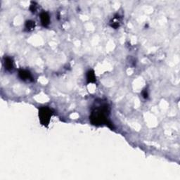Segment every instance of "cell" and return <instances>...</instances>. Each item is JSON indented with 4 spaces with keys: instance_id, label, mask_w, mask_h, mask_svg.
I'll list each match as a JSON object with an SVG mask.
<instances>
[{
    "instance_id": "9c48e42d",
    "label": "cell",
    "mask_w": 180,
    "mask_h": 180,
    "mask_svg": "<svg viewBox=\"0 0 180 180\" xmlns=\"http://www.w3.org/2000/svg\"><path fill=\"white\" fill-rule=\"evenodd\" d=\"M35 3H33V4L30 5V10L32 12H35V10H36V6H35Z\"/></svg>"
},
{
    "instance_id": "ba28073f",
    "label": "cell",
    "mask_w": 180,
    "mask_h": 180,
    "mask_svg": "<svg viewBox=\"0 0 180 180\" xmlns=\"http://www.w3.org/2000/svg\"><path fill=\"white\" fill-rule=\"evenodd\" d=\"M25 27L27 30H33L35 29V21H33V20H27V21H26V23H25Z\"/></svg>"
},
{
    "instance_id": "30bf717a",
    "label": "cell",
    "mask_w": 180,
    "mask_h": 180,
    "mask_svg": "<svg viewBox=\"0 0 180 180\" xmlns=\"http://www.w3.org/2000/svg\"><path fill=\"white\" fill-rule=\"evenodd\" d=\"M142 95H143V96H144V98H145V99H146V98H148V92H147V91H146V90L143 91Z\"/></svg>"
},
{
    "instance_id": "7a4b0ae2",
    "label": "cell",
    "mask_w": 180,
    "mask_h": 180,
    "mask_svg": "<svg viewBox=\"0 0 180 180\" xmlns=\"http://www.w3.org/2000/svg\"><path fill=\"white\" fill-rule=\"evenodd\" d=\"M53 116L52 111L48 107H41L39 110V118L40 123L44 127L49 125L51 117Z\"/></svg>"
},
{
    "instance_id": "8992f818",
    "label": "cell",
    "mask_w": 180,
    "mask_h": 180,
    "mask_svg": "<svg viewBox=\"0 0 180 180\" xmlns=\"http://www.w3.org/2000/svg\"><path fill=\"white\" fill-rule=\"evenodd\" d=\"M87 80L88 83H93L96 82V75L94 70H90L87 72Z\"/></svg>"
},
{
    "instance_id": "52a82bcc",
    "label": "cell",
    "mask_w": 180,
    "mask_h": 180,
    "mask_svg": "<svg viewBox=\"0 0 180 180\" xmlns=\"http://www.w3.org/2000/svg\"><path fill=\"white\" fill-rule=\"evenodd\" d=\"M120 25V17L119 16H115V17L113 18L111 22V26L112 27H114V28H118Z\"/></svg>"
},
{
    "instance_id": "6da1fadb",
    "label": "cell",
    "mask_w": 180,
    "mask_h": 180,
    "mask_svg": "<svg viewBox=\"0 0 180 180\" xmlns=\"http://www.w3.org/2000/svg\"><path fill=\"white\" fill-rule=\"evenodd\" d=\"M109 112V106L106 103H100L96 106L91 114V122L97 126L106 125L110 127L111 123L108 119Z\"/></svg>"
},
{
    "instance_id": "277c9868",
    "label": "cell",
    "mask_w": 180,
    "mask_h": 180,
    "mask_svg": "<svg viewBox=\"0 0 180 180\" xmlns=\"http://www.w3.org/2000/svg\"><path fill=\"white\" fill-rule=\"evenodd\" d=\"M41 23L44 27H47L50 23V16L47 12H43L40 14Z\"/></svg>"
},
{
    "instance_id": "5b68a950",
    "label": "cell",
    "mask_w": 180,
    "mask_h": 180,
    "mask_svg": "<svg viewBox=\"0 0 180 180\" xmlns=\"http://www.w3.org/2000/svg\"><path fill=\"white\" fill-rule=\"evenodd\" d=\"M4 65L5 69L8 71H11L14 68V61L9 56H5L4 59Z\"/></svg>"
},
{
    "instance_id": "3957f363",
    "label": "cell",
    "mask_w": 180,
    "mask_h": 180,
    "mask_svg": "<svg viewBox=\"0 0 180 180\" xmlns=\"http://www.w3.org/2000/svg\"><path fill=\"white\" fill-rule=\"evenodd\" d=\"M18 76L23 81H33V76L28 70L20 69L18 71Z\"/></svg>"
}]
</instances>
